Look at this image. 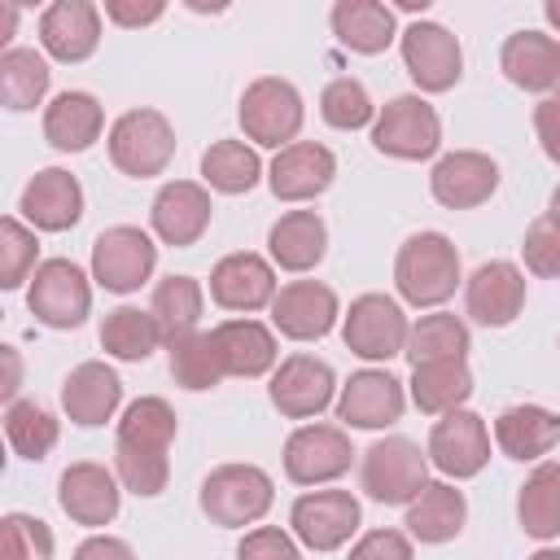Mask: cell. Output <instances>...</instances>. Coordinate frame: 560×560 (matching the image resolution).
<instances>
[{
	"label": "cell",
	"instance_id": "obj_1",
	"mask_svg": "<svg viewBox=\"0 0 560 560\" xmlns=\"http://www.w3.org/2000/svg\"><path fill=\"white\" fill-rule=\"evenodd\" d=\"M171 442H175V407L158 394L136 398L122 420H118V438H114V472L118 481L140 494L153 499L166 490L171 481Z\"/></svg>",
	"mask_w": 560,
	"mask_h": 560
},
{
	"label": "cell",
	"instance_id": "obj_2",
	"mask_svg": "<svg viewBox=\"0 0 560 560\" xmlns=\"http://www.w3.org/2000/svg\"><path fill=\"white\" fill-rule=\"evenodd\" d=\"M394 284L411 306H442L459 284V254L442 232H416L398 245Z\"/></svg>",
	"mask_w": 560,
	"mask_h": 560
},
{
	"label": "cell",
	"instance_id": "obj_3",
	"mask_svg": "<svg viewBox=\"0 0 560 560\" xmlns=\"http://www.w3.org/2000/svg\"><path fill=\"white\" fill-rule=\"evenodd\" d=\"M359 481L368 490V499L376 503H416L420 490L429 486V455L411 442V438H381L363 451V464H359Z\"/></svg>",
	"mask_w": 560,
	"mask_h": 560
},
{
	"label": "cell",
	"instance_id": "obj_4",
	"mask_svg": "<svg viewBox=\"0 0 560 560\" xmlns=\"http://www.w3.org/2000/svg\"><path fill=\"white\" fill-rule=\"evenodd\" d=\"M175 158V127L162 109H127L114 118L109 127V162L131 175V179H149L162 175Z\"/></svg>",
	"mask_w": 560,
	"mask_h": 560
},
{
	"label": "cell",
	"instance_id": "obj_5",
	"mask_svg": "<svg viewBox=\"0 0 560 560\" xmlns=\"http://www.w3.org/2000/svg\"><path fill=\"white\" fill-rule=\"evenodd\" d=\"M271 499H276L271 477L258 464H219L201 481V512L223 529H241V525L262 521Z\"/></svg>",
	"mask_w": 560,
	"mask_h": 560
},
{
	"label": "cell",
	"instance_id": "obj_6",
	"mask_svg": "<svg viewBox=\"0 0 560 560\" xmlns=\"http://www.w3.org/2000/svg\"><path fill=\"white\" fill-rule=\"evenodd\" d=\"M302 96L289 79H276V74H262L245 88L241 96V127L254 144H267V149H289L298 144V131H302Z\"/></svg>",
	"mask_w": 560,
	"mask_h": 560
},
{
	"label": "cell",
	"instance_id": "obj_7",
	"mask_svg": "<svg viewBox=\"0 0 560 560\" xmlns=\"http://www.w3.org/2000/svg\"><path fill=\"white\" fill-rule=\"evenodd\" d=\"M372 144L376 153L385 158H398V162H420V158H433L438 144H442V122H438V109L420 96H394L381 105L376 122H372Z\"/></svg>",
	"mask_w": 560,
	"mask_h": 560
},
{
	"label": "cell",
	"instance_id": "obj_8",
	"mask_svg": "<svg viewBox=\"0 0 560 560\" xmlns=\"http://www.w3.org/2000/svg\"><path fill=\"white\" fill-rule=\"evenodd\" d=\"M26 306L48 328H79L92 311V284L79 262L48 258L35 267L31 284H26Z\"/></svg>",
	"mask_w": 560,
	"mask_h": 560
},
{
	"label": "cell",
	"instance_id": "obj_9",
	"mask_svg": "<svg viewBox=\"0 0 560 560\" xmlns=\"http://www.w3.org/2000/svg\"><path fill=\"white\" fill-rule=\"evenodd\" d=\"M407 337H411V324L402 315V306L385 293H363L350 302L346 311V324H341V341L350 354L368 359V363H381V359H394L407 350Z\"/></svg>",
	"mask_w": 560,
	"mask_h": 560
},
{
	"label": "cell",
	"instance_id": "obj_10",
	"mask_svg": "<svg viewBox=\"0 0 560 560\" xmlns=\"http://www.w3.org/2000/svg\"><path fill=\"white\" fill-rule=\"evenodd\" d=\"M158 267V245L149 241V232L118 223L105 228L92 241V280L109 293H136Z\"/></svg>",
	"mask_w": 560,
	"mask_h": 560
},
{
	"label": "cell",
	"instance_id": "obj_11",
	"mask_svg": "<svg viewBox=\"0 0 560 560\" xmlns=\"http://www.w3.org/2000/svg\"><path fill=\"white\" fill-rule=\"evenodd\" d=\"M402 66L411 74V83L420 92H451L464 74V52H459V39L438 26V22H411L402 35Z\"/></svg>",
	"mask_w": 560,
	"mask_h": 560
},
{
	"label": "cell",
	"instance_id": "obj_12",
	"mask_svg": "<svg viewBox=\"0 0 560 560\" xmlns=\"http://www.w3.org/2000/svg\"><path fill=\"white\" fill-rule=\"evenodd\" d=\"M350 459H354V446L337 424H302L284 442V477L298 486L337 481L350 468Z\"/></svg>",
	"mask_w": 560,
	"mask_h": 560
},
{
	"label": "cell",
	"instance_id": "obj_13",
	"mask_svg": "<svg viewBox=\"0 0 560 560\" xmlns=\"http://www.w3.org/2000/svg\"><path fill=\"white\" fill-rule=\"evenodd\" d=\"M289 525L302 547L311 551H337L359 529V499L350 490H311L293 499Z\"/></svg>",
	"mask_w": 560,
	"mask_h": 560
},
{
	"label": "cell",
	"instance_id": "obj_14",
	"mask_svg": "<svg viewBox=\"0 0 560 560\" xmlns=\"http://www.w3.org/2000/svg\"><path fill=\"white\" fill-rule=\"evenodd\" d=\"M490 459V433H486V420L468 407L459 411H446L433 429H429V464L442 468L446 477L464 481V477H477Z\"/></svg>",
	"mask_w": 560,
	"mask_h": 560
},
{
	"label": "cell",
	"instance_id": "obj_15",
	"mask_svg": "<svg viewBox=\"0 0 560 560\" xmlns=\"http://www.w3.org/2000/svg\"><path fill=\"white\" fill-rule=\"evenodd\" d=\"M332 389H337V376L324 359L315 354H289L276 372H271V407L289 420H311L319 416L328 402H332Z\"/></svg>",
	"mask_w": 560,
	"mask_h": 560
},
{
	"label": "cell",
	"instance_id": "obj_16",
	"mask_svg": "<svg viewBox=\"0 0 560 560\" xmlns=\"http://www.w3.org/2000/svg\"><path fill=\"white\" fill-rule=\"evenodd\" d=\"M494 188H499V166L490 153H477V149H455V153L438 158V166L429 175V192L446 210H472V206L490 201Z\"/></svg>",
	"mask_w": 560,
	"mask_h": 560
},
{
	"label": "cell",
	"instance_id": "obj_17",
	"mask_svg": "<svg viewBox=\"0 0 560 560\" xmlns=\"http://www.w3.org/2000/svg\"><path fill=\"white\" fill-rule=\"evenodd\" d=\"M464 306L481 328H508L525 306V271L508 258L481 262L464 284Z\"/></svg>",
	"mask_w": 560,
	"mask_h": 560
},
{
	"label": "cell",
	"instance_id": "obj_18",
	"mask_svg": "<svg viewBox=\"0 0 560 560\" xmlns=\"http://www.w3.org/2000/svg\"><path fill=\"white\" fill-rule=\"evenodd\" d=\"M271 324L289 341H319L337 324V293L324 280H293L271 298Z\"/></svg>",
	"mask_w": 560,
	"mask_h": 560
},
{
	"label": "cell",
	"instance_id": "obj_19",
	"mask_svg": "<svg viewBox=\"0 0 560 560\" xmlns=\"http://www.w3.org/2000/svg\"><path fill=\"white\" fill-rule=\"evenodd\" d=\"M57 503L61 512L74 521V525H109L118 516V503H122V490H118V472H109L105 464H92V459H79L61 472L57 481Z\"/></svg>",
	"mask_w": 560,
	"mask_h": 560
},
{
	"label": "cell",
	"instance_id": "obj_20",
	"mask_svg": "<svg viewBox=\"0 0 560 560\" xmlns=\"http://www.w3.org/2000/svg\"><path fill=\"white\" fill-rule=\"evenodd\" d=\"M210 192L197 184V179H171L158 188L153 206H149V223L158 232V241L184 249V245H197L201 232L210 228Z\"/></svg>",
	"mask_w": 560,
	"mask_h": 560
},
{
	"label": "cell",
	"instance_id": "obj_21",
	"mask_svg": "<svg viewBox=\"0 0 560 560\" xmlns=\"http://www.w3.org/2000/svg\"><path fill=\"white\" fill-rule=\"evenodd\" d=\"M18 210L26 214V223L35 232H66V228H74L83 219V188H79V179L70 171L44 166L22 188Z\"/></svg>",
	"mask_w": 560,
	"mask_h": 560
},
{
	"label": "cell",
	"instance_id": "obj_22",
	"mask_svg": "<svg viewBox=\"0 0 560 560\" xmlns=\"http://www.w3.org/2000/svg\"><path fill=\"white\" fill-rule=\"evenodd\" d=\"M402 407H407L402 381H394L381 368H363L341 385L337 420H346L350 429H385L402 416Z\"/></svg>",
	"mask_w": 560,
	"mask_h": 560
},
{
	"label": "cell",
	"instance_id": "obj_23",
	"mask_svg": "<svg viewBox=\"0 0 560 560\" xmlns=\"http://www.w3.org/2000/svg\"><path fill=\"white\" fill-rule=\"evenodd\" d=\"M39 44L57 61H88L101 44V9L92 0H52L39 13Z\"/></svg>",
	"mask_w": 560,
	"mask_h": 560
},
{
	"label": "cell",
	"instance_id": "obj_24",
	"mask_svg": "<svg viewBox=\"0 0 560 560\" xmlns=\"http://www.w3.org/2000/svg\"><path fill=\"white\" fill-rule=\"evenodd\" d=\"M332 175H337L332 149H324L315 140H298V144L276 153V162L267 171V184H271L276 201H311V197L332 188Z\"/></svg>",
	"mask_w": 560,
	"mask_h": 560
},
{
	"label": "cell",
	"instance_id": "obj_25",
	"mask_svg": "<svg viewBox=\"0 0 560 560\" xmlns=\"http://www.w3.org/2000/svg\"><path fill=\"white\" fill-rule=\"evenodd\" d=\"M276 271L267 258L241 249V254H228L214 262L210 271V298L223 306V311H262L271 306L276 298Z\"/></svg>",
	"mask_w": 560,
	"mask_h": 560
},
{
	"label": "cell",
	"instance_id": "obj_26",
	"mask_svg": "<svg viewBox=\"0 0 560 560\" xmlns=\"http://www.w3.org/2000/svg\"><path fill=\"white\" fill-rule=\"evenodd\" d=\"M118 402H122V381H118L114 368H105V363H96V359L79 363V368L61 381V411H66L74 424H83V429L105 424V420L118 411Z\"/></svg>",
	"mask_w": 560,
	"mask_h": 560
},
{
	"label": "cell",
	"instance_id": "obj_27",
	"mask_svg": "<svg viewBox=\"0 0 560 560\" xmlns=\"http://www.w3.org/2000/svg\"><path fill=\"white\" fill-rule=\"evenodd\" d=\"M219 363L228 376H262L276 368V332L258 319H223L210 328Z\"/></svg>",
	"mask_w": 560,
	"mask_h": 560
},
{
	"label": "cell",
	"instance_id": "obj_28",
	"mask_svg": "<svg viewBox=\"0 0 560 560\" xmlns=\"http://www.w3.org/2000/svg\"><path fill=\"white\" fill-rule=\"evenodd\" d=\"M101 127H105V109L92 92H61L44 109V140L61 153L92 149L101 140Z\"/></svg>",
	"mask_w": 560,
	"mask_h": 560
},
{
	"label": "cell",
	"instance_id": "obj_29",
	"mask_svg": "<svg viewBox=\"0 0 560 560\" xmlns=\"http://www.w3.org/2000/svg\"><path fill=\"white\" fill-rule=\"evenodd\" d=\"M267 249H271V262L284 267V271H311L319 267L324 249H328V228L315 210H289L271 223L267 232Z\"/></svg>",
	"mask_w": 560,
	"mask_h": 560
},
{
	"label": "cell",
	"instance_id": "obj_30",
	"mask_svg": "<svg viewBox=\"0 0 560 560\" xmlns=\"http://www.w3.org/2000/svg\"><path fill=\"white\" fill-rule=\"evenodd\" d=\"M494 442L508 459H542L556 442H560V416L547 411V407H534V402H521V407H508L499 420H494Z\"/></svg>",
	"mask_w": 560,
	"mask_h": 560
},
{
	"label": "cell",
	"instance_id": "obj_31",
	"mask_svg": "<svg viewBox=\"0 0 560 560\" xmlns=\"http://www.w3.org/2000/svg\"><path fill=\"white\" fill-rule=\"evenodd\" d=\"M332 35H337L350 52L376 57V52H385V48L398 39L394 9L381 4V0H337V4H332Z\"/></svg>",
	"mask_w": 560,
	"mask_h": 560
},
{
	"label": "cell",
	"instance_id": "obj_32",
	"mask_svg": "<svg viewBox=\"0 0 560 560\" xmlns=\"http://www.w3.org/2000/svg\"><path fill=\"white\" fill-rule=\"evenodd\" d=\"M464 516H468L464 494L446 481H429L420 499L407 503V534L420 542H451L464 529Z\"/></svg>",
	"mask_w": 560,
	"mask_h": 560
},
{
	"label": "cell",
	"instance_id": "obj_33",
	"mask_svg": "<svg viewBox=\"0 0 560 560\" xmlns=\"http://www.w3.org/2000/svg\"><path fill=\"white\" fill-rule=\"evenodd\" d=\"M503 74L525 92H551L556 83V39L542 31H516L503 39L499 52Z\"/></svg>",
	"mask_w": 560,
	"mask_h": 560
},
{
	"label": "cell",
	"instance_id": "obj_34",
	"mask_svg": "<svg viewBox=\"0 0 560 560\" xmlns=\"http://www.w3.org/2000/svg\"><path fill=\"white\" fill-rule=\"evenodd\" d=\"M468 346H472L468 324H464L459 315L438 311V315H424V319L411 328L402 354L411 359V368H424V363H464Z\"/></svg>",
	"mask_w": 560,
	"mask_h": 560
},
{
	"label": "cell",
	"instance_id": "obj_35",
	"mask_svg": "<svg viewBox=\"0 0 560 560\" xmlns=\"http://www.w3.org/2000/svg\"><path fill=\"white\" fill-rule=\"evenodd\" d=\"M516 516H521V529L529 538H556L560 534V464H538L521 494H516Z\"/></svg>",
	"mask_w": 560,
	"mask_h": 560
},
{
	"label": "cell",
	"instance_id": "obj_36",
	"mask_svg": "<svg viewBox=\"0 0 560 560\" xmlns=\"http://www.w3.org/2000/svg\"><path fill=\"white\" fill-rule=\"evenodd\" d=\"M162 328L153 319V311H140V306H118L105 315L101 324V346L105 354L122 359V363H144L158 346H162Z\"/></svg>",
	"mask_w": 560,
	"mask_h": 560
},
{
	"label": "cell",
	"instance_id": "obj_37",
	"mask_svg": "<svg viewBox=\"0 0 560 560\" xmlns=\"http://www.w3.org/2000/svg\"><path fill=\"white\" fill-rule=\"evenodd\" d=\"M472 394V372L468 363H424L411 368V402L424 416H446L459 411Z\"/></svg>",
	"mask_w": 560,
	"mask_h": 560
},
{
	"label": "cell",
	"instance_id": "obj_38",
	"mask_svg": "<svg viewBox=\"0 0 560 560\" xmlns=\"http://www.w3.org/2000/svg\"><path fill=\"white\" fill-rule=\"evenodd\" d=\"M201 179L214 192L236 197V192H249L262 179V162H258V153L245 140H214L201 153Z\"/></svg>",
	"mask_w": 560,
	"mask_h": 560
},
{
	"label": "cell",
	"instance_id": "obj_39",
	"mask_svg": "<svg viewBox=\"0 0 560 560\" xmlns=\"http://www.w3.org/2000/svg\"><path fill=\"white\" fill-rule=\"evenodd\" d=\"M201 306H206V293H201V284L192 276H166V280H158L153 302H149V311H153V319H158V328H162L166 341L197 332Z\"/></svg>",
	"mask_w": 560,
	"mask_h": 560
},
{
	"label": "cell",
	"instance_id": "obj_40",
	"mask_svg": "<svg viewBox=\"0 0 560 560\" xmlns=\"http://www.w3.org/2000/svg\"><path fill=\"white\" fill-rule=\"evenodd\" d=\"M48 83H52V70L35 48H9L0 57V101L9 109H18V114L35 109L44 101Z\"/></svg>",
	"mask_w": 560,
	"mask_h": 560
},
{
	"label": "cell",
	"instance_id": "obj_41",
	"mask_svg": "<svg viewBox=\"0 0 560 560\" xmlns=\"http://www.w3.org/2000/svg\"><path fill=\"white\" fill-rule=\"evenodd\" d=\"M166 350H171V376H175V385H184V389H192V394L214 389V385L228 376L223 363H219V350H214L210 332L175 337V341H166Z\"/></svg>",
	"mask_w": 560,
	"mask_h": 560
},
{
	"label": "cell",
	"instance_id": "obj_42",
	"mask_svg": "<svg viewBox=\"0 0 560 560\" xmlns=\"http://www.w3.org/2000/svg\"><path fill=\"white\" fill-rule=\"evenodd\" d=\"M4 433H9V446L22 455V459H44L52 446H57V416L31 398H18L4 407Z\"/></svg>",
	"mask_w": 560,
	"mask_h": 560
},
{
	"label": "cell",
	"instance_id": "obj_43",
	"mask_svg": "<svg viewBox=\"0 0 560 560\" xmlns=\"http://www.w3.org/2000/svg\"><path fill=\"white\" fill-rule=\"evenodd\" d=\"M319 114L337 131H359V127H368L376 118V105H372V96H368V88L359 79H332L319 92Z\"/></svg>",
	"mask_w": 560,
	"mask_h": 560
},
{
	"label": "cell",
	"instance_id": "obj_44",
	"mask_svg": "<svg viewBox=\"0 0 560 560\" xmlns=\"http://www.w3.org/2000/svg\"><path fill=\"white\" fill-rule=\"evenodd\" d=\"M35 258H39L35 232L22 219L4 214L0 219V289H18L26 276H35V267H39Z\"/></svg>",
	"mask_w": 560,
	"mask_h": 560
},
{
	"label": "cell",
	"instance_id": "obj_45",
	"mask_svg": "<svg viewBox=\"0 0 560 560\" xmlns=\"http://www.w3.org/2000/svg\"><path fill=\"white\" fill-rule=\"evenodd\" d=\"M0 556L4 560H52V529L39 516L9 512L0 521Z\"/></svg>",
	"mask_w": 560,
	"mask_h": 560
},
{
	"label": "cell",
	"instance_id": "obj_46",
	"mask_svg": "<svg viewBox=\"0 0 560 560\" xmlns=\"http://www.w3.org/2000/svg\"><path fill=\"white\" fill-rule=\"evenodd\" d=\"M521 258L534 276L542 280H560V214H538L529 228H525V241H521Z\"/></svg>",
	"mask_w": 560,
	"mask_h": 560
},
{
	"label": "cell",
	"instance_id": "obj_47",
	"mask_svg": "<svg viewBox=\"0 0 560 560\" xmlns=\"http://www.w3.org/2000/svg\"><path fill=\"white\" fill-rule=\"evenodd\" d=\"M236 560H302V556H298V542H293L284 529L258 525V529H249V534L241 538Z\"/></svg>",
	"mask_w": 560,
	"mask_h": 560
},
{
	"label": "cell",
	"instance_id": "obj_48",
	"mask_svg": "<svg viewBox=\"0 0 560 560\" xmlns=\"http://www.w3.org/2000/svg\"><path fill=\"white\" fill-rule=\"evenodd\" d=\"M350 560H411V538L402 529H368L350 547Z\"/></svg>",
	"mask_w": 560,
	"mask_h": 560
},
{
	"label": "cell",
	"instance_id": "obj_49",
	"mask_svg": "<svg viewBox=\"0 0 560 560\" xmlns=\"http://www.w3.org/2000/svg\"><path fill=\"white\" fill-rule=\"evenodd\" d=\"M162 13H166L162 0H144V4H140V0H105V18L118 22V26H127V31H131V26H149V22H158Z\"/></svg>",
	"mask_w": 560,
	"mask_h": 560
},
{
	"label": "cell",
	"instance_id": "obj_50",
	"mask_svg": "<svg viewBox=\"0 0 560 560\" xmlns=\"http://www.w3.org/2000/svg\"><path fill=\"white\" fill-rule=\"evenodd\" d=\"M534 131H538L542 153L560 166V101L556 96H547V101L534 105Z\"/></svg>",
	"mask_w": 560,
	"mask_h": 560
},
{
	"label": "cell",
	"instance_id": "obj_51",
	"mask_svg": "<svg viewBox=\"0 0 560 560\" xmlns=\"http://www.w3.org/2000/svg\"><path fill=\"white\" fill-rule=\"evenodd\" d=\"M74 560H136V551H131V542H122L114 534H92L74 547Z\"/></svg>",
	"mask_w": 560,
	"mask_h": 560
},
{
	"label": "cell",
	"instance_id": "obj_52",
	"mask_svg": "<svg viewBox=\"0 0 560 560\" xmlns=\"http://www.w3.org/2000/svg\"><path fill=\"white\" fill-rule=\"evenodd\" d=\"M4 363H9V381H4V398H9V402H18L13 394H18V376H22V363H18V350H13V346H4Z\"/></svg>",
	"mask_w": 560,
	"mask_h": 560
},
{
	"label": "cell",
	"instance_id": "obj_53",
	"mask_svg": "<svg viewBox=\"0 0 560 560\" xmlns=\"http://www.w3.org/2000/svg\"><path fill=\"white\" fill-rule=\"evenodd\" d=\"M13 22H18V9L13 4H0V39L13 35Z\"/></svg>",
	"mask_w": 560,
	"mask_h": 560
},
{
	"label": "cell",
	"instance_id": "obj_54",
	"mask_svg": "<svg viewBox=\"0 0 560 560\" xmlns=\"http://www.w3.org/2000/svg\"><path fill=\"white\" fill-rule=\"evenodd\" d=\"M542 13H547V22H551V26H560V0H547V4H542Z\"/></svg>",
	"mask_w": 560,
	"mask_h": 560
},
{
	"label": "cell",
	"instance_id": "obj_55",
	"mask_svg": "<svg viewBox=\"0 0 560 560\" xmlns=\"http://www.w3.org/2000/svg\"><path fill=\"white\" fill-rule=\"evenodd\" d=\"M398 9H407V13H424L429 0H398Z\"/></svg>",
	"mask_w": 560,
	"mask_h": 560
},
{
	"label": "cell",
	"instance_id": "obj_56",
	"mask_svg": "<svg viewBox=\"0 0 560 560\" xmlns=\"http://www.w3.org/2000/svg\"><path fill=\"white\" fill-rule=\"evenodd\" d=\"M529 560H560V551H556V547H542V551H534Z\"/></svg>",
	"mask_w": 560,
	"mask_h": 560
},
{
	"label": "cell",
	"instance_id": "obj_57",
	"mask_svg": "<svg viewBox=\"0 0 560 560\" xmlns=\"http://www.w3.org/2000/svg\"><path fill=\"white\" fill-rule=\"evenodd\" d=\"M551 92H556V101H560V44H556V83H551Z\"/></svg>",
	"mask_w": 560,
	"mask_h": 560
},
{
	"label": "cell",
	"instance_id": "obj_58",
	"mask_svg": "<svg viewBox=\"0 0 560 560\" xmlns=\"http://www.w3.org/2000/svg\"><path fill=\"white\" fill-rule=\"evenodd\" d=\"M551 214H560V184H556V192H551Z\"/></svg>",
	"mask_w": 560,
	"mask_h": 560
}]
</instances>
